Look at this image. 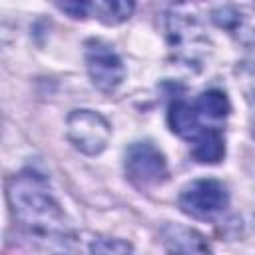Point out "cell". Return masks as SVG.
Here are the masks:
<instances>
[{"instance_id": "6da1fadb", "label": "cell", "mask_w": 255, "mask_h": 255, "mask_svg": "<svg viewBox=\"0 0 255 255\" xmlns=\"http://www.w3.org/2000/svg\"><path fill=\"white\" fill-rule=\"evenodd\" d=\"M6 197L14 219L40 245L72 237L66 215L48 181L36 171H22L8 183Z\"/></svg>"}, {"instance_id": "7a4b0ae2", "label": "cell", "mask_w": 255, "mask_h": 255, "mask_svg": "<svg viewBox=\"0 0 255 255\" xmlns=\"http://www.w3.org/2000/svg\"><path fill=\"white\" fill-rule=\"evenodd\" d=\"M167 44L175 52V58L187 66H199L205 50L209 48V40L203 32V26L187 4H177L167 12L165 18Z\"/></svg>"}, {"instance_id": "3957f363", "label": "cell", "mask_w": 255, "mask_h": 255, "mask_svg": "<svg viewBox=\"0 0 255 255\" xmlns=\"http://www.w3.org/2000/svg\"><path fill=\"white\" fill-rule=\"evenodd\" d=\"M66 137L78 151L98 155L108 147L112 128L108 120L94 110H74L66 118Z\"/></svg>"}, {"instance_id": "277c9868", "label": "cell", "mask_w": 255, "mask_h": 255, "mask_svg": "<svg viewBox=\"0 0 255 255\" xmlns=\"http://www.w3.org/2000/svg\"><path fill=\"white\" fill-rule=\"evenodd\" d=\"M229 205V191L219 179L203 177L187 183L179 193V207L191 217H213Z\"/></svg>"}, {"instance_id": "5b68a950", "label": "cell", "mask_w": 255, "mask_h": 255, "mask_svg": "<svg viewBox=\"0 0 255 255\" xmlns=\"http://www.w3.org/2000/svg\"><path fill=\"white\" fill-rule=\"evenodd\" d=\"M126 173L137 187H153L167 179V161L151 141H135L126 151Z\"/></svg>"}, {"instance_id": "8992f818", "label": "cell", "mask_w": 255, "mask_h": 255, "mask_svg": "<svg viewBox=\"0 0 255 255\" xmlns=\"http://www.w3.org/2000/svg\"><path fill=\"white\" fill-rule=\"evenodd\" d=\"M86 68L92 84L102 92H114L126 78L122 58L104 40L86 42Z\"/></svg>"}, {"instance_id": "52a82bcc", "label": "cell", "mask_w": 255, "mask_h": 255, "mask_svg": "<svg viewBox=\"0 0 255 255\" xmlns=\"http://www.w3.org/2000/svg\"><path fill=\"white\" fill-rule=\"evenodd\" d=\"M247 10L249 8H245V6H233V4L217 6L211 12V20L219 28L233 34L239 42L255 44V14H251Z\"/></svg>"}, {"instance_id": "ba28073f", "label": "cell", "mask_w": 255, "mask_h": 255, "mask_svg": "<svg viewBox=\"0 0 255 255\" xmlns=\"http://www.w3.org/2000/svg\"><path fill=\"white\" fill-rule=\"evenodd\" d=\"M169 255H213L207 239L191 227L169 223L161 231Z\"/></svg>"}, {"instance_id": "9c48e42d", "label": "cell", "mask_w": 255, "mask_h": 255, "mask_svg": "<svg viewBox=\"0 0 255 255\" xmlns=\"http://www.w3.org/2000/svg\"><path fill=\"white\" fill-rule=\"evenodd\" d=\"M167 124L173 133H177L179 137H185L189 141L203 129V126L199 124V114H197L195 106L187 104L185 100L171 102L169 112H167Z\"/></svg>"}, {"instance_id": "30bf717a", "label": "cell", "mask_w": 255, "mask_h": 255, "mask_svg": "<svg viewBox=\"0 0 255 255\" xmlns=\"http://www.w3.org/2000/svg\"><path fill=\"white\" fill-rule=\"evenodd\" d=\"M191 155L199 163H219L225 155L223 133L215 128H203L191 139Z\"/></svg>"}, {"instance_id": "8fae6325", "label": "cell", "mask_w": 255, "mask_h": 255, "mask_svg": "<svg viewBox=\"0 0 255 255\" xmlns=\"http://www.w3.org/2000/svg\"><path fill=\"white\" fill-rule=\"evenodd\" d=\"M133 8H135L133 2L96 0V2H90V16L98 18L100 22H104L108 26H116V24H122V22L129 20V16L133 14Z\"/></svg>"}, {"instance_id": "7c38bea8", "label": "cell", "mask_w": 255, "mask_h": 255, "mask_svg": "<svg viewBox=\"0 0 255 255\" xmlns=\"http://www.w3.org/2000/svg\"><path fill=\"white\" fill-rule=\"evenodd\" d=\"M195 110L199 116L207 120H225L231 112V104L225 92L221 90H207L201 92L195 100Z\"/></svg>"}, {"instance_id": "4fadbf2b", "label": "cell", "mask_w": 255, "mask_h": 255, "mask_svg": "<svg viewBox=\"0 0 255 255\" xmlns=\"http://www.w3.org/2000/svg\"><path fill=\"white\" fill-rule=\"evenodd\" d=\"M92 255H133L131 243L116 237H98L90 243Z\"/></svg>"}, {"instance_id": "5bb4252c", "label": "cell", "mask_w": 255, "mask_h": 255, "mask_svg": "<svg viewBox=\"0 0 255 255\" xmlns=\"http://www.w3.org/2000/svg\"><path fill=\"white\" fill-rule=\"evenodd\" d=\"M241 84L245 90V98L255 108V62L241 68Z\"/></svg>"}, {"instance_id": "9a60e30c", "label": "cell", "mask_w": 255, "mask_h": 255, "mask_svg": "<svg viewBox=\"0 0 255 255\" xmlns=\"http://www.w3.org/2000/svg\"><path fill=\"white\" fill-rule=\"evenodd\" d=\"M62 12L72 18H86L90 16V2H58L56 4Z\"/></svg>"}]
</instances>
